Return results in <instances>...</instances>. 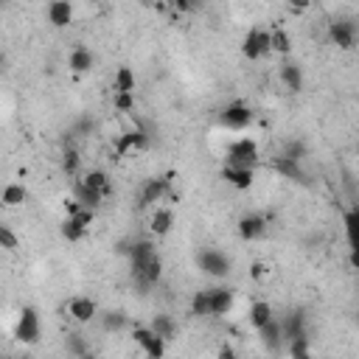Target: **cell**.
<instances>
[{"label": "cell", "mask_w": 359, "mask_h": 359, "mask_svg": "<svg viewBox=\"0 0 359 359\" xmlns=\"http://www.w3.org/2000/svg\"><path fill=\"white\" fill-rule=\"evenodd\" d=\"M113 104H115L118 113H132L135 110V93H115Z\"/></svg>", "instance_id": "35"}, {"label": "cell", "mask_w": 359, "mask_h": 359, "mask_svg": "<svg viewBox=\"0 0 359 359\" xmlns=\"http://www.w3.org/2000/svg\"><path fill=\"white\" fill-rule=\"evenodd\" d=\"M247 320H250V326L258 331L266 320H273V306H269L266 300H255V303L250 306V311H247Z\"/></svg>", "instance_id": "25"}, {"label": "cell", "mask_w": 359, "mask_h": 359, "mask_svg": "<svg viewBox=\"0 0 359 359\" xmlns=\"http://www.w3.org/2000/svg\"><path fill=\"white\" fill-rule=\"evenodd\" d=\"M353 224H356V211H348V213H345V233H348V242H351V233H353Z\"/></svg>", "instance_id": "39"}, {"label": "cell", "mask_w": 359, "mask_h": 359, "mask_svg": "<svg viewBox=\"0 0 359 359\" xmlns=\"http://www.w3.org/2000/svg\"><path fill=\"white\" fill-rule=\"evenodd\" d=\"M258 337H261V342L269 348V351H281V345H284V334H281V320H266L261 329H258Z\"/></svg>", "instance_id": "16"}, {"label": "cell", "mask_w": 359, "mask_h": 359, "mask_svg": "<svg viewBox=\"0 0 359 359\" xmlns=\"http://www.w3.org/2000/svg\"><path fill=\"white\" fill-rule=\"evenodd\" d=\"M242 54H244L247 59H253V62L264 59V57L269 54V31H264V28H250L247 37H244V42H242Z\"/></svg>", "instance_id": "6"}, {"label": "cell", "mask_w": 359, "mask_h": 359, "mask_svg": "<svg viewBox=\"0 0 359 359\" xmlns=\"http://www.w3.org/2000/svg\"><path fill=\"white\" fill-rule=\"evenodd\" d=\"M113 87H115V93H135V73L132 68L121 65L113 76Z\"/></svg>", "instance_id": "26"}, {"label": "cell", "mask_w": 359, "mask_h": 359, "mask_svg": "<svg viewBox=\"0 0 359 359\" xmlns=\"http://www.w3.org/2000/svg\"><path fill=\"white\" fill-rule=\"evenodd\" d=\"M81 183H84V186H90V188H96L104 200L113 194V183H110L107 171H101V168H90V171L81 177Z\"/></svg>", "instance_id": "19"}, {"label": "cell", "mask_w": 359, "mask_h": 359, "mask_svg": "<svg viewBox=\"0 0 359 359\" xmlns=\"http://www.w3.org/2000/svg\"><path fill=\"white\" fill-rule=\"evenodd\" d=\"M171 228H174V211L171 208H155V213L149 219V231L155 236H166V233H171Z\"/></svg>", "instance_id": "17"}, {"label": "cell", "mask_w": 359, "mask_h": 359, "mask_svg": "<svg viewBox=\"0 0 359 359\" xmlns=\"http://www.w3.org/2000/svg\"><path fill=\"white\" fill-rule=\"evenodd\" d=\"M155 334H160L166 342L168 340H174V331H177V323H174V318H168V314H157V318L152 320V326H149Z\"/></svg>", "instance_id": "27"}, {"label": "cell", "mask_w": 359, "mask_h": 359, "mask_svg": "<svg viewBox=\"0 0 359 359\" xmlns=\"http://www.w3.org/2000/svg\"><path fill=\"white\" fill-rule=\"evenodd\" d=\"M208 295H211V318H224L233 309V289L216 287V289H208Z\"/></svg>", "instance_id": "14"}, {"label": "cell", "mask_w": 359, "mask_h": 359, "mask_svg": "<svg viewBox=\"0 0 359 359\" xmlns=\"http://www.w3.org/2000/svg\"><path fill=\"white\" fill-rule=\"evenodd\" d=\"M149 144H152V141H149V132H146L144 126H135V129L118 135L115 144H113V149H115L118 157H126L129 152H144V149H149Z\"/></svg>", "instance_id": "3"}, {"label": "cell", "mask_w": 359, "mask_h": 359, "mask_svg": "<svg viewBox=\"0 0 359 359\" xmlns=\"http://www.w3.org/2000/svg\"><path fill=\"white\" fill-rule=\"evenodd\" d=\"M269 54H281V57L292 54V37L284 28H273V31H269Z\"/></svg>", "instance_id": "24"}, {"label": "cell", "mask_w": 359, "mask_h": 359, "mask_svg": "<svg viewBox=\"0 0 359 359\" xmlns=\"http://www.w3.org/2000/svg\"><path fill=\"white\" fill-rule=\"evenodd\" d=\"M3 62H6V57H3V54H0V68H3Z\"/></svg>", "instance_id": "42"}, {"label": "cell", "mask_w": 359, "mask_h": 359, "mask_svg": "<svg viewBox=\"0 0 359 359\" xmlns=\"http://www.w3.org/2000/svg\"><path fill=\"white\" fill-rule=\"evenodd\" d=\"M39 334H42L39 314H37V309L26 306L17 318V326H14V340L23 345H34V342H39Z\"/></svg>", "instance_id": "1"}, {"label": "cell", "mask_w": 359, "mask_h": 359, "mask_svg": "<svg viewBox=\"0 0 359 359\" xmlns=\"http://www.w3.org/2000/svg\"><path fill=\"white\" fill-rule=\"evenodd\" d=\"M73 197H76V200H79L84 208H93V211H96V208L101 205V200H104V197H101L96 188L84 186V183H81V177L76 180V186H73Z\"/></svg>", "instance_id": "22"}, {"label": "cell", "mask_w": 359, "mask_h": 359, "mask_svg": "<svg viewBox=\"0 0 359 359\" xmlns=\"http://www.w3.org/2000/svg\"><path fill=\"white\" fill-rule=\"evenodd\" d=\"M197 3H194V0H174V9L177 12H191Z\"/></svg>", "instance_id": "41"}, {"label": "cell", "mask_w": 359, "mask_h": 359, "mask_svg": "<svg viewBox=\"0 0 359 359\" xmlns=\"http://www.w3.org/2000/svg\"><path fill=\"white\" fill-rule=\"evenodd\" d=\"M68 342H70V345H68V351H70V353H79V356H81V353H87V348H84V342H81V337H79V334H70V337H68Z\"/></svg>", "instance_id": "37"}, {"label": "cell", "mask_w": 359, "mask_h": 359, "mask_svg": "<svg viewBox=\"0 0 359 359\" xmlns=\"http://www.w3.org/2000/svg\"><path fill=\"white\" fill-rule=\"evenodd\" d=\"M126 326V314L124 311H107L101 318V329L104 331H121Z\"/></svg>", "instance_id": "32"}, {"label": "cell", "mask_w": 359, "mask_h": 359, "mask_svg": "<svg viewBox=\"0 0 359 359\" xmlns=\"http://www.w3.org/2000/svg\"><path fill=\"white\" fill-rule=\"evenodd\" d=\"M132 340H135V345H138L146 356H163L166 353V340L160 337V334H155L149 326H135L132 329Z\"/></svg>", "instance_id": "5"}, {"label": "cell", "mask_w": 359, "mask_h": 359, "mask_svg": "<svg viewBox=\"0 0 359 359\" xmlns=\"http://www.w3.org/2000/svg\"><path fill=\"white\" fill-rule=\"evenodd\" d=\"M275 168H278L281 174H287V177L298 180V183H303V180H306V174L300 171V163H298V160H289V157H278V160H275Z\"/></svg>", "instance_id": "31"}, {"label": "cell", "mask_w": 359, "mask_h": 359, "mask_svg": "<svg viewBox=\"0 0 359 359\" xmlns=\"http://www.w3.org/2000/svg\"><path fill=\"white\" fill-rule=\"evenodd\" d=\"M166 197L174 200V194H171V174L146 180V186H144V191H141V208H152V205L163 202Z\"/></svg>", "instance_id": "4"}, {"label": "cell", "mask_w": 359, "mask_h": 359, "mask_svg": "<svg viewBox=\"0 0 359 359\" xmlns=\"http://www.w3.org/2000/svg\"><path fill=\"white\" fill-rule=\"evenodd\" d=\"M26 200H28V191L23 183H9L0 191V205H6V208H20Z\"/></svg>", "instance_id": "20"}, {"label": "cell", "mask_w": 359, "mask_h": 359, "mask_svg": "<svg viewBox=\"0 0 359 359\" xmlns=\"http://www.w3.org/2000/svg\"><path fill=\"white\" fill-rule=\"evenodd\" d=\"M289 3V9H295V12H306L309 6H311V0H287Z\"/></svg>", "instance_id": "40"}, {"label": "cell", "mask_w": 359, "mask_h": 359, "mask_svg": "<svg viewBox=\"0 0 359 359\" xmlns=\"http://www.w3.org/2000/svg\"><path fill=\"white\" fill-rule=\"evenodd\" d=\"M79 168H81V155H79V149L68 146V149L62 152V171H65V174H70V177H76V174H79Z\"/></svg>", "instance_id": "29"}, {"label": "cell", "mask_w": 359, "mask_h": 359, "mask_svg": "<svg viewBox=\"0 0 359 359\" xmlns=\"http://www.w3.org/2000/svg\"><path fill=\"white\" fill-rule=\"evenodd\" d=\"M68 314L76 320V323H93L96 318H99V306H96V300L93 298H84V295H79V298H70L68 300Z\"/></svg>", "instance_id": "9"}, {"label": "cell", "mask_w": 359, "mask_h": 359, "mask_svg": "<svg viewBox=\"0 0 359 359\" xmlns=\"http://www.w3.org/2000/svg\"><path fill=\"white\" fill-rule=\"evenodd\" d=\"M81 228H90V224H93V219H96V211L93 208H79V213L73 216Z\"/></svg>", "instance_id": "36"}, {"label": "cell", "mask_w": 359, "mask_h": 359, "mask_svg": "<svg viewBox=\"0 0 359 359\" xmlns=\"http://www.w3.org/2000/svg\"><path fill=\"white\" fill-rule=\"evenodd\" d=\"M48 23L54 28H68L73 23V3L70 0H51L48 3Z\"/></svg>", "instance_id": "15"}, {"label": "cell", "mask_w": 359, "mask_h": 359, "mask_svg": "<svg viewBox=\"0 0 359 359\" xmlns=\"http://www.w3.org/2000/svg\"><path fill=\"white\" fill-rule=\"evenodd\" d=\"M0 247L9 250V253H14V250L20 247V239L14 236V231L6 228V224H0Z\"/></svg>", "instance_id": "33"}, {"label": "cell", "mask_w": 359, "mask_h": 359, "mask_svg": "<svg viewBox=\"0 0 359 359\" xmlns=\"http://www.w3.org/2000/svg\"><path fill=\"white\" fill-rule=\"evenodd\" d=\"M289 353L292 356H309L311 353V348H309V337L306 334H300V337H295V340H289Z\"/></svg>", "instance_id": "34"}, {"label": "cell", "mask_w": 359, "mask_h": 359, "mask_svg": "<svg viewBox=\"0 0 359 359\" xmlns=\"http://www.w3.org/2000/svg\"><path fill=\"white\" fill-rule=\"evenodd\" d=\"M266 228H269V222H266V216H261V213H247V216L239 219V236H242L244 242H258V239H264V236H266Z\"/></svg>", "instance_id": "11"}, {"label": "cell", "mask_w": 359, "mask_h": 359, "mask_svg": "<svg viewBox=\"0 0 359 359\" xmlns=\"http://www.w3.org/2000/svg\"><path fill=\"white\" fill-rule=\"evenodd\" d=\"M222 124L228 129H233V132H242V129H247L253 124V110L244 101H233V104H228L222 110Z\"/></svg>", "instance_id": "7"}, {"label": "cell", "mask_w": 359, "mask_h": 359, "mask_svg": "<svg viewBox=\"0 0 359 359\" xmlns=\"http://www.w3.org/2000/svg\"><path fill=\"white\" fill-rule=\"evenodd\" d=\"M281 81L287 84L289 93H300V90H303V70H300V65L284 62V68H281Z\"/></svg>", "instance_id": "21"}, {"label": "cell", "mask_w": 359, "mask_h": 359, "mask_svg": "<svg viewBox=\"0 0 359 359\" xmlns=\"http://www.w3.org/2000/svg\"><path fill=\"white\" fill-rule=\"evenodd\" d=\"M264 275H266V266H264L261 261H255V264L250 266V278H253V281H261Z\"/></svg>", "instance_id": "38"}, {"label": "cell", "mask_w": 359, "mask_h": 359, "mask_svg": "<svg viewBox=\"0 0 359 359\" xmlns=\"http://www.w3.org/2000/svg\"><path fill=\"white\" fill-rule=\"evenodd\" d=\"M93 65H96V57H93V51L90 48H73L70 51V57H68V68L73 70V73H87V70H93Z\"/></svg>", "instance_id": "18"}, {"label": "cell", "mask_w": 359, "mask_h": 359, "mask_svg": "<svg viewBox=\"0 0 359 359\" xmlns=\"http://www.w3.org/2000/svg\"><path fill=\"white\" fill-rule=\"evenodd\" d=\"M200 266L202 273H208L211 278H224L231 273V258L219 253V250H202L200 253Z\"/></svg>", "instance_id": "8"}, {"label": "cell", "mask_w": 359, "mask_h": 359, "mask_svg": "<svg viewBox=\"0 0 359 359\" xmlns=\"http://www.w3.org/2000/svg\"><path fill=\"white\" fill-rule=\"evenodd\" d=\"M191 314L194 318H211V295H208V289L197 292L191 298Z\"/></svg>", "instance_id": "30"}, {"label": "cell", "mask_w": 359, "mask_h": 359, "mask_svg": "<svg viewBox=\"0 0 359 359\" xmlns=\"http://www.w3.org/2000/svg\"><path fill=\"white\" fill-rule=\"evenodd\" d=\"M222 177H224V183H231L236 191H247V188H253L255 171L250 166H228V163H224L222 166Z\"/></svg>", "instance_id": "13"}, {"label": "cell", "mask_w": 359, "mask_h": 359, "mask_svg": "<svg viewBox=\"0 0 359 359\" xmlns=\"http://www.w3.org/2000/svg\"><path fill=\"white\" fill-rule=\"evenodd\" d=\"M329 39L337 45L342 51H351L353 42H356V26L351 20H334L329 26Z\"/></svg>", "instance_id": "12"}, {"label": "cell", "mask_w": 359, "mask_h": 359, "mask_svg": "<svg viewBox=\"0 0 359 359\" xmlns=\"http://www.w3.org/2000/svg\"><path fill=\"white\" fill-rule=\"evenodd\" d=\"M62 239H68V242H81L84 239V233H87V228H81V224L73 219V216H65V222H62Z\"/></svg>", "instance_id": "28"}, {"label": "cell", "mask_w": 359, "mask_h": 359, "mask_svg": "<svg viewBox=\"0 0 359 359\" xmlns=\"http://www.w3.org/2000/svg\"><path fill=\"white\" fill-rule=\"evenodd\" d=\"M281 334H284V342H289V340L306 334V318H303V311L289 314V318L281 323Z\"/></svg>", "instance_id": "23"}, {"label": "cell", "mask_w": 359, "mask_h": 359, "mask_svg": "<svg viewBox=\"0 0 359 359\" xmlns=\"http://www.w3.org/2000/svg\"><path fill=\"white\" fill-rule=\"evenodd\" d=\"M224 163H228V166H250V168H255V163H258V144L253 138L231 141Z\"/></svg>", "instance_id": "2"}, {"label": "cell", "mask_w": 359, "mask_h": 359, "mask_svg": "<svg viewBox=\"0 0 359 359\" xmlns=\"http://www.w3.org/2000/svg\"><path fill=\"white\" fill-rule=\"evenodd\" d=\"M126 255H129V266H132V275H138L141 269L157 255V250H155V244L149 242V239H144V242H132L129 244V250H126Z\"/></svg>", "instance_id": "10"}]
</instances>
